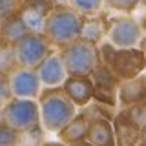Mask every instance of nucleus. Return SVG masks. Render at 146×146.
<instances>
[{"mask_svg":"<svg viewBox=\"0 0 146 146\" xmlns=\"http://www.w3.org/2000/svg\"><path fill=\"white\" fill-rule=\"evenodd\" d=\"M40 146H68V144H64L62 141L57 139V141H46V143H42Z\"/></svg>","mask_w":146,"mask_h":146,"instance_id":"nucleus-26","label":"nucleus"},{"mask_svg":"<svg viewBox=\"0 0 146 146\" xmlns=\"http://www.w3.org/2000/svg\"><path fill=\"white\" fill-rule=\"evenodd\" d=\"M146 100V75L133 77V79L121 80L119 84V106L128 108L131 104Z\"/></svg>","mask_w":146,"mask_h":146,"instance_id":"nucleus-13","label":"nucleus"},{"mask_svg":"<svg viewBox=\"0 0 146 146\" xmlns=\"http://www.w3.org/2000/svg\"><path fill=\"white\" fill-rule=\"evenodd\" d=\"M0 82H2V93H0V102H2V106H4V104H7L9 100L13 99V91H11V86H9V79H7V75H2Z\"/></svg>","mask_w":146,"mask_h":146,"instance_id":"nucleus-25","label":"nucleus"},{"mask_svg":"<svg viewBox=\"0 0 146 146\" xmlns=\"http://www.w3.org/2000/svg\"><path fill=\"white\" fill-rule=\"evenodd\" d=\"M27 33H31V31L27 29L26 22L20 18V15L2 18V44H13L15 46Z\"/></svg>","mask_w":146,"mask_h":146,"instance_id":"nucleus-16","label":"nucleus"},{"mask_svg":"<svg viewBox=\"0 0 146 146\" xmlns=\"http://www.w3.org/2000/svg\"><path fill=\"white\" fill-rule=\"evenodd\" d=\"M144 75H146V71H144Z\"/></svg>","mask_w":146,"mask_h":146,"instance_id":"nucleus-31","label":"nucleus"},{"mask_svg":"<svg viewBox=\"0 0 146 146\" xmlns=\"http://www.w3.org/2000/svg\"><path fill=\"white\" fill-rule=\"evenodd\" d=\"M2 122H7L20 133H35L42 130L38 99L13 97L2 106Z\"/></svg>","mask_w":146,"mask_h":146,"instance_id":"nucleus-3","label":"nucleus"},{"mask_svg":"<svg viewBox=\"0 0 146 146\" xmlns=\"http://www.w3.org/2000/svg\"><path fill=\"white\" fill-rule=\"evenodd\" d=\"M15 49H17L18 66L36 70L49 55L55 53L57 48L44 33H27L20 42L15 44Z\"/></svg>","mask_w":146,"mask_h":146,"instance_id":"nucleus-5","label":"nucleus"},{"mask_svg":"<svg viewBox=\"0 0 146 146\" xmlns=\"http://www.w3.org/2000/svg\"><path fill=\"white\" fill-rule=\"evenodd\" d=\"M82 24H84V15H80L70 4H55V7L48 15L44 35L51 40L55 48L60 49L80 38Z\"/></svg>","mask_w":146,"mask_h":146,"instance_id":"nucleus-2","label":"nucleus"},{"mask_svg":"<svg viewBox=\"0 0 146 146\" xmlns=\"http://www.w3.org/2000/svg\"><path fill=\"white\" fill-rule=\"evenodd\" d=\"M122 111H124V115L130 119L131 122H135L139 128H143L146 124V100L131 104V106H128V108H122Z\"/></svg>","mask_w":146,"mask_h":146,"instance_id":"nucleus-21","label":"nucleus"},{"mask_svg":"<svg viewBox=\"0 0 146 146\" xmlns=\"http://www.w3.org/2000/svg\"><path fill=\"white\" fill-rule=\"evenodd\" d=\"M62 88L79 108H86L93 102L95 86L90 75H70L62 84Z\"/></svg>","mask_w":146,"mask_h":146,"instance_id":"nucleus-10","label":"nucleus"},{"mask_svg":"<svg viewBox=\"0 0 146 146\" xmlns=\"http://www.w3.org/2000/svg\"><path fill=\"white\" fill-rule=\"evenodd\" d=\"M110 66L121 80L139 77L146 71V49L144 48H124V49L117 48Z\"/></svg>","mask_w":146,"mask_h":146,"instance_id":"nucleus-8","label":"nucleus"},{"mask_svg":"<svg viewBox=\"0 0 146 146\" xmlns=\"http://www.w3.org/2000/svg\"><path fill=\"white\" fill-rule=\"evenodd\" d=\"M143 48L146 49V35H144V42H143Z\"/></svg>","mask_w":146,"mask_h":146,"instance_id":"nucleus-29","label":"nucleus"},{"mask_svg":"<svg viewBox=\"0 0 146 146\" xmlns=\"http://www.w3.org/2000/svg\"><path fill=\"white\" fill-rule=\"evenodd\" d=\"M36 73H38L40 82H42L44 88H58V86H62L64 82H66V79L70 77V73H68L66 66H64L58 51L49 55V57L36 68Z\"/></svg>","mask_w":146,"mask_h":146,"instance_id":"nucleus-11","label":"nucleus"},{"mask_svg":"<svg viewBox=\"0 0 146 146\" xmlns=\"http://www.w3.org/2000/svg\"><path fill=\"white\" fill-rule=\"evenodd\" d=\"M68 4L77 9L80 15L84 17H93V15H99L100 9L104 7L106 0H66Z\"/></svg>","mask_w":146,"mask_h":146,"instance_id":"nucleus-20","label":"nucleus"},{"mask_svg":"<svg viewBox=\"0 0 146 146\" xmlns=\"http://www.w3.org/2000/svg\"><path fill=\"white\" fill-rule=\"evenodd\" d=\"M144 31L133 17H119L108 24V40L119 49L139 48L144 42Z\"/></svg>","mask_w":146,"mask_h":146,"instance_id":"nucleus-6","label":"nucleus"},{"mask_svg":"<svg viewBox=\"0 0 146 146\" xmlns=\"http://www.w3.org/2000/svg\"><path fill=\"white\" fill-rule=\"evenodd\" d=\"M20 131L7 122H0V146H20Z\"/></svg>","mask_w":146,"mask_h":146,"instance_id":"nucleus-22","label":"nucleus"},{"mask_svg":"<svg viewBox=\"0 0 146 146\" xmlns=\"http://www.w3.org/2000/svg\"><path fill=\"white\" fill-rule=\"evenodd\" d=\"M104 36H108V26H106V22H104V18H99L97 15L84 17L80 38H84L86 42H90V44L100 46Z\"/></svg>","mask_w":146,"mask_h":146,"instance_id":"nucleus-17","label":"nucleus"},{"mask_svg":"<svg viewBox=\"0 0 146 146\" xmlns=\"http://www.w3.org/2000/svg\"><path fill=\"white\" fill-rule=\"evenodd\" d=\"M113 128H115L117 146H139L141 143V128L131 122L124 115V111H119L113 117Z\"/></svg>","mask_w":146,"mask_h":146,"instance_id":"nucleus-14","label":"nucleus"},{"mask_svg":"<svg viewBox=\"0 0 146 146\" xmlns=\"http://www.w3.org/2000/svg\"><path fill=\"white\" fill-rule=\"evenodd\" d=\"M42 130L48 133H58L73 117L77 115V104L68 97L62 86L44 88L38 97Z\"/></svg>","mask_w":146,"mask_h":146,"instance_id":"nucleus-1","label":"nucleus"},{"mask_svg":"<svg viewBox=\"0 0 146 146\" xmlns=\"http://www.w3.org/2000/svg\"><path fill=\"white\" fill-rule=\"evenodd\" d=\"M64 66L70 75H91V71L102 62L99 46L79 38L58 49Z\"/></svg>","mask_w":146,"mask_h":146,"instance_id":"nucleus-4","label":"nucleus"},{"mask_svg":"<svg viewBox=\"0 0 146 146\" xmlns=\"http://www.w3.org/2000/svg\"><path fill=\"white\" fill-rule=\"evenodd\" d=\"M90 124H91L90 115H88L86 111H79V113H77V115L73 117L71 121L57 133V139L62 141V143L68 144V146H73V144H77V143H82V141L88 139Z\"/></svg>","mask_w":146,"mask_h":146,"instance_id":"nucleus-12","label":"nucleus"},{"mask_svg":"<svg viewBox=\"0 0 146 146\" xmlns=\"http://www.w3.org/2000/svg\"><path fill=\"white\" fill-rule=\"evenodd\" d=\"M143 0H106V6L121 13H133Z\"/></svg>","mask_w":146,"mask_h":146,"instance_id":"nucleus-23","label":"nucleus"},{"mask_svg":"<svg viewBox=\"0 0 146 146\" xmlns=\"http://www.w3.org/2000/svg\"><path fill=\"white\" fill-rule=\"evenodd\" d=\"M90 77H91L93 86H95L93 100L115 108L119 104V84H121V79L115 75V71L111 70V66L100 62L99 66L91 71Z\"/></svg>","mask_w":146,"mask_h":146,"instance_id":"nucleus-7","label":"nucleus"},{"mask_svg":"<svg viewBox=\"0 0 146 146\" xmlns=\"http://www.w3.org/2000/svg\"><path fill=\"white\" fill-rule=\"evenodd\" d=\"M73 146H93V144H91L90 141L86 139V141H82V143H77V144H73Z\"/></svg>","mask_w":146,"mask_h":146,"instance_id":"nucleus-28","label":"nucleus"},{"mask_svg":"<svg viewBox=\"0 0 146 146\" xmlns=\"http://www.w3.org/2000/svg\"><path fill=\"white\" fill-rule=\"evenodd\" d=\"M88 141L93 146H117L113 121H111V119H108V117L91 119Z\"/></svg>","mask_w":146,"mask_h":146,"instance_id":"nucleus-15","label":"nucleus"},{"mask_svg":"<svg viewBox=\"0 0 146 146\" xmlns=\"http://www.w3.org/2000/svg\"><path fill=\"white\" fill-rule=\"evenodd\" d=\"M24 6V0H2L0 2V13H2V18L18 15V11Z\"/></svg>","mask_w":146,"mask_h":146,"instance_id":"nucleus-24","label":"nucleus"},{"mask_svg":"<svg viewBox=\"0 0 146 146\" xmlns=\"http://www.w3.org/2000/svg\"><path fill=\"white\" fill-rule=\"evenodd\" d=\"M139 146H146V143H143V141H141V143H139Z\"/></svg>","mask_w":146,"mask_h":146,"instance_id":"nucleus-30","label":"nucleus"},{"mask_svg":"<svg viewBox=\"0 0 146 146\" xmlns=\"http://www.w3.org/2000/svg\"><path fill=\"white\" fill-rule=\"evenodd\" d=\"M7 79H9L13 97L18 99H38L44 90L36 70H31V68L18 66L17 70L7 73Z\"/></svg>","mask_w":146,"mask_h":146,"instance_id":"nucleus-9","label":"nucleus"},{"mask_svg":"<svg viewBox=\"0 0 146 146\" xmlns=\"http://www.w3.org/2000/svg\"><path fill=\"white\" fill-rule=\"evenodd\" d=\"M18 15L26 22L27 29H29L31 33H44L46 31L48 13H44V11H40V9H36L35 6H29V4L24 2V6L18 11Z\"/></svg>","mask_w":146,"mask_h":146,"instance_id":"nucleus-18","label":"nucleus"},{"mask_svg":"<svg viewBox=\"0 0 146 146\" xmlns=\"http://www.w3.org/2000/svg\"><path fill=\"white\" fill-rule=\"evenodd\" d=\"M18 68V58H17V49L13 44H2L0 49V73L7 75L13 70Z\"/></svg>","mask_w":146,"mask_h":146,"instance_id":"nucleus-19","label":"nucleus"},{"mask_svg":"<svg viewBox=\"0 0 146 146\" xmlns=\"http://www.w3.org/2000/svg\"><path fill=\"white\" fill-rule=\"evenodd\" d=\"M141 141H143V143H146V124L141 128Z\"/></svg>","mask_w":146,"mask_h":146,"instance_id":"nucleus-27","label":"nucleus"}]
</instances>
